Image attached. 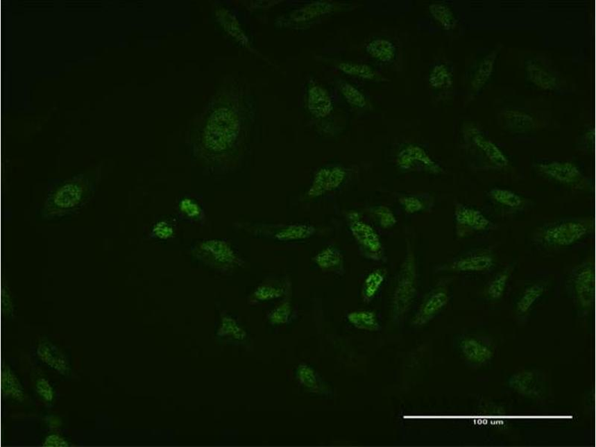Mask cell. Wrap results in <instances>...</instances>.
<instances>
[{
  "label": "cell",
  "mask_w": 596,
  "mask_h": 447,
  "mask_svg": "<svg viewBox=\"0 0 596 447\" xmlns=\"http://www.w3.org/2000/svg\"><path fill=\"white\" fill-rule=\"evenodd\" d=\"M535 170L543 178L568 188L584 189L589 185L587 178L572 162H541L535 165Z\"/></svg>",
  "instance_id": "5b68a950"
},
{
  "label": "cell",
  "mask_w": 596,
  "mask_h": 447,
  "mask_svg": "<svg viewBox=\"0 0 596 447\" xmlns=\"http://www.w3.org/2000/svg\"><path fill=\"white\" fill-rule=\"evenodd\" d=\"M511 388L527 397L537 398L543 391L539 375L534 371H523L515 373L509 380Z\"/></svg>",
  "instance_id": "9a60e30c"
},
{
  "label": "cell",
  "mask_w": 596,
  "mask_h": 447,
  "mask_svg": "<svg viewBox=\"0 0 596 447\" xmlns=\"http://www.w3.org/2000/svg\"><path fill=\"white\" fill-rule=\"evenodd\" d=\"M385 279L386 273L382 269H375L371 272L363 282L361 288L363 301L366 303L371 302L376 297Z\"/></svg>",
  "instance_id": "484cf974"
},
{
  "label": "cell",
  "mask_w": 596,
  "mask_h": 447,
  "mask_svg": "<svg viewBox=\"0 0 596 447\" xmlns=\"http://www.w3.org/2000/svg\"><path fill=\"white\" fill-rule=\"evenodd\" d=\"M397 164L402 170H420L438 175L443 169L422 147L410 144L404 147L398 153Z\"/></svg>",
  "instance_id": "30bf717a"
},
{
  "label": "cell",
  "mask_w": 596,
  "mask_h": 447,
  "mask_svg": "<svg viewBox=\"0 0 596 447\" xmlns=\"http://www.w3.org/2000/svg\"><path fill=\"white\" fill-rule=\"evenodd\" d=\"M339 89L341 94L350 106L358 108H364L367 106L366 98L355 86L346 83H341Z\"/></svg>",
  "instance_id": "d6a6232c"
},
{
  "label": "cell",
  "mask_w": 596,
  "mask_h": 447,
  "mask_svg": "<svg viewBox=\"0 0 596 447\" xmlns=\"http://www.w3.org/2000/svg\"><path fill=\"white\" fill-rule=\"evenodd\" d=\"M496 258L489 250L473 251L443 264L439 271L459 273H482L492 270Z\"/></svg>",
  "instance_id": "ba28073f"
},
{
  "label": "cell",
  "mask_w": 596,
  "mask_h": 447,
  "mask_svg": "<svg viewBox=\"0 0 596 447\" xmlns=\"http://www.w3.org/2000/svg\"><path fill=\"white\" fill-rule=\"evenodd\" d=\"M3 391L7 398L22 402L25 398L24 389L15 373L7 368L3 374Z\"/></svg>",
  "instance_id": "4316f807"
},
{
  "label": "cell",
  "mask_w": 596,
  "mask_h": 447,
  "mask_svg": "<svg viewBox=\"0 0 596 447\" xmlns=\"http://www.w3.org/2000/svg\"><path fill=\"white\" fill-rule=\"evenodd\" d=\"M348 219L352 235L357 242L362 255L373 261H385V251L375 228L361 220L357 212L350 213Z\"/></svg>",
  "instance_id": "8992f818"
},
{
  "label": "cell",
  "mask_w": 596,
  "mask_h": 447,
  "mask_svg": "<svg viewBox=\"0 0 596 447\" xmlns=\"http://www.w3.org/2000/svg\"><path fill=\"white\" fill-rule=\"evenodd\" d=\"M44 446H69V444L64 439L58 435H52L47 437L44 444Z\"/></svg>",
  "instance_id": "60d3db41"
},
{
  "label": "cell",
  "mask_w": 596,
  "mask_h": 447,
  "mask_svg": "<svg viewBox=\"0 0 596 447\" xmlns=\"http://www.w3.org/2000/svg\"><path fill=\"white\" fill-rule=\"evenodd\" d=\"M431 200L429 196L406 195L399 198L400 205L408 214L425 210L432 205Z\"/></svg>",
  "instance_id": "83f0119b"
},
{
  "label": "cell",
  "mask_w": 596,
  "mask_h": 447,
  "mask_svg": "<svg viewBox=\"0 0 596 447\" xmlns=\"http://www.w3.org/2000/svg\"><path fill=\"white\" fill-rule=\"evenodd\" d=\"M339 68L343 74L364 79L373 80L377 77L375 71L366 65L341 62L339 65Z\"/></svg>",
  "instance_id": "f1b7e54d"
},
{
  "label": "cell",
  "mask_w": 596,
  "mask_h": 447,
  "mask_svg": "<svg viewBox=\"0 0 596 447\" xmlns=\"http://www.w3.org/2000/svg\"><path fill=\"white\" fill-rule=\"evenodd\" d=\"M200 249L205 257L222 266H232L237 263L236 253L229 244L223 240L210 239L200 243Z\"/></svg>",
  "instance_id": "5bb4252c"
},
{
  "label": "cell",
  "mask_w": 596,
  "mask_h": 447,
  "mask_svg": "<svg viewBox=\"0 0 596 447\" xmlns=\"http://www.w3.org/2000/svg\"><path fill=\"white\" fill-rule=\"evenodd\" d=\"M454 222L456 235L459 239L468 238L494 228V223L480 210L461 203L454 205Z\"/></svg>",
  "instance_id": "52a82bcc"
},
{
  "label": "cell",
  "mask_w": 596,
  "mask_h": 447,
  "mask_svg": "<svg viewBox=\"0 0 596 447\" xmlns=\"http://www.w3.org/2000/svg\"><path fill=\"white\" fill-rule=\"evenodd\" d=\"M284 288L264 286L259 287L255 292V296L261 300L277 298L284 294Z\"/></svg>",
  "instance_id": "ab89813d"
},
{
  "label": "cell",
  "mask_w": 596,
  "mask_h": 447,
  "mask_svg": "<svg viewBox=\"0 0 596 447\" xmlns=\"http://www.w3.org/2000/svg\"><path fill=\"white\" fill-rule=\"evenodd\" d=\"M174 235V228L171 224L167 221H160L155 224L151 230L150 236L153 238L166 240Z\"/></svg>",
  "instance_id": "8d00e7d4"
},
{
  "label": "cell",
  "mask_w": 596,
  "mask_h": 447,
  "mask_svg": "<svg viewBox=\"0 0 596 447\" xmlns=\"http://www.w3.org/2000/svg\"><path fill=\"white\" fill-rule=\"evenodd\" d=\"M593 229L588 218H564L550 221L535 230L532 241L545 249H561L587 238Z\"/></svg>",
  "instance_id": "7a4b0ae2"
},
{
  "label": "cell",
  "mask_w": 596,
  "mask_h": 447,
  "mask_svg": "<svg viewBox=\"0 0 596 447\" xmlns=\"http://www.w3.org/2000/svg\"><path fill=\"white\" fill-rule=\"evenodd\" d=\"M450 301L448 288L441 285L432 289L423 301L412 324L416 327L425 325L447 306Z\"/></svg>",
  "instance_id": "7c38bea8"
},
{
  "label": "cell",
  "mask_w": 596,
  "mask_h": 447,
  "mask_svg": "<svg viewBox=\"0 0 596 447\" xmlns=\"http://www.w3.org/2000/svg\"><path fill=\"white\" fill-rule=\"evenodd\" d=\"M529 74L534 83L542 87L543 81V88L551 89L556 85V78L553 74L550 73V71L545 69L539 65H530L528 68Z\"/></svg>",
  "instance_id": "1f68e13d"
},
{
  "label": "cell",
  "mask_w": 596,
  "mask_h": 447,
  "mask_svg": "<svg viewBox=\"0 0 596 447\" xmlns=\"http://www.w3.org/2000/svg\"><path fill=\"white\" fill-rule=\"evenodd\" d=\"M308 106L312 115L318 118L329 116L333 110L332 98L328 91L318 85L309 89Z\"/></svg>",
  "instance_id": "ac0fdd59"
},
{
  "label": "cell",
  "mask_w": 596,
  "mask_h": 447,
  "mask_svg": "<svg viewBox=\"0 0 596 447\" xmlns=\"http://www.w3.org/2000/svg\"><path fill=\"white\" fill-rule=\"evenodd\" d=\"M459 348L464 360L475 365L486 364L494 355V350L491 345L476 337H467L462 339Z\"/></svg>",
  "instance_id": "4fadbf2b"
},
{
  "label": "cell",
  "mask_w": 596,
  "mask_h": 447,
  "mask_svg": "<svg viewBox=\"0 0 596 447\" xmlns=\"http://www.w3.org/2000/svg\"><path fill=\"white\" fill-rule=\"evenodd\" d=\"M371 212L377 219L380 226L384 229L391 228L397 224L396 217L393 214V211L386 206L373 207Z\"/></svg>",
  "instance_id": "e575fe53"
},
{
  "label": "cell",
  "mask_w": 596,
  "mask_h": 447,
  "mask_svg": "<svg viewBox=\"0 0 596 447\" xmlns=\"http://www.w3.org/2000/svg\"><path fill=\"white\" fill-rule=\"evenodd\" d=\"M495 58H496V55L488 56L484 60L477 71L476 78L473 81L475 87H479L486 83L492 72Z\"/></svg>",
  "instance_id": "d590c367"
},
{
  "label": "cell",
  "mask_w": 596,
  "mask_h": 447,
  "mask_svg": "<svg viewBox=\"0 0 596 447\" xmlns=\"http://www.w3.org/2000/svg\"><path fill=\"white\" fill-rule=\"evenodd\" d=\"M298 378L300 382L308 389L315 392H321L323 385L317 373L312 369L303 365L298 370Z\"/></svg>",
  "instance_id": "836d02e7"
},
{
  "label": "cell",
  "mask_w": 596,
  "mask_h": 447,
  "mask_svg": "<svg viewBox=\"0 0 596 447\" xmlns=\"http://www.w3.org/2000/svg\"><path fill=\"white\" fill-rule=\"evenodd\" d=\"M488 198L502 208L511 210H520L527 205V200L511 189L502 187H493L486 192Z\"/></svg>",
  "instance_id": "d6986e66"
},
{
  "label": "cell",
  "mask_w": 596,
  "mask_h": 447,
  "mask_svg": "<svg viewBox=\"0 0 596 447\" xmlns=\"http://www.w3.org/2000/svg\"><path fill=\"white\" fill-rule=\"evenodd\" d=\"M348 177V171L341 166L321 168L313 178L307 196L315 199L340 188Z\"/></svg>",
  "instance_id": "8fae6325"
},
{
  "label": "cell",
  "mask_w": 596,
  "mask_h": 447,
  "mask_svg": "<svg viewBox=\"0 0 596 447\" xmlns=\"http://www.w3.org/2000/svg\"><path fill=\"white\" fill-rule=\"evenodd\" d=\"M515 264L513 263L491 280L484 291V296L491 301L501 299L506 292L508 284L515 269Z\"/></svg>",
  "instance_id": "7402d4cb"
},
{
  "label": "cell",
  "mask_w": 596,
  "mask_h": 447,
  "mask_svg": "<svg viewBox=\"0 0 596 447\" xmlns=\"http://www.w3.org/2000/svg\"><path fill=\"white\" fill-rule=\"evenodd\" d=\"M96 189V182L84 176L53 182L48 189L43 217L55 219L74 214L94 197Z\"/></svg>",
  "instance_id": "6da1fadb"
},
{
  "label": "cell",
  "mask_w": 596,
  "mask_h": 447,
  "mask_svg": "<svg viewBox=\"0 0 596 447\" xmlns=\"http://www.w3.org/2000/svg\"><path fill=\"white\" fill-rule=\"evenodd\" d=\"M429 83L434 88L450 87L452 83L450 70L444 65L434 66L429 76Z\"/></svg>",
  "instance_id": "f546056e"
},
{
  "label": "cell",
  "mask_w": 596,
  "mask_h": 447,
  "mask_svg": "<svg viewBox=\"0 0 596 447\" xmlns=\"http://www.w3.org/2000/svg\"><path fill=\"white\" fill-rule=\"evenodd\" d=\"M238 120L234 112L220 108L210 117L205 130V145L214 151L227 149L237 138Z\"/></svg>",
  "instance_id": "277c9868"
},
{
  "label": "cell",
  "mask_w": 596,
  "mask_h": 447,
  "mask_svg": "<svg viewBox=\"0 0 596 447\" xmlns=\"http://www.w3.org/2000/svg\"><path fill=\"white\" fill-rule=\"evenodd\" d=\"M37 394L45 401L51 403L54 399V390L52 385L46 379H39L36 383Z\"/></svg>",
  "instance_id": "f35d334b"
},
{
  "label": "cell",
  "mask_w": 596,
  "mask_h": 447,
  "mask_svg": "<svg viewBox=\"0 0 596 447\" xmlns=\"http://www.w3.org/2000/svg\"><path fill=\"white\" fill-rule=\"evenodd\" d=\"M179 209L181 212L189 218H198L201 213V209L198 203L188 198L180 201Z\"/></svg>",
  "instance_id": "74e56055"
},
{
  "label": "cell",
  "mask_w": 596,
  "mask_h": 447,
  "mask_svg": "<svg viewBox=\"0 0 596 447\" xmlns=\"http://www.w3.org/2000/svg\"><path fill=\"white\" fill-rule=\"evenodd\" d=\"M430 12L434 19L446 29L452 28L456 25L457 20L454 18L451 9L443 4H433L430 6Z\"/></svg>",
  "instance_id": "4dcf8cb0"
},
{
  "label": "cell",
  "mask_w": 596,
  "mask_h": 447,
  "mask_svg": "<svg viewBox=\"0 0 596 447\" xmlns=\"http://www.w3.org/2000/svg\"><path fill=\"white\" fill-rule=\"evenodd\" d=\"M547 287V284L542 281L534 283L525 289L517 303V313L520 316L527 314L533 305L543 296Z\"/></svg>",
  "instance_id": "603a6c76"
},
{
  "label": "cell",
  "mask_w": 596,
  "mask_h": 447,
  "mask_svg": "<svg viewBox=\"0 0 596 447\" xmlns=\"http://www.w3.org/2000/svg\"><path fill=\"white\" fill-rule=\"evenodd\" d=\"M349 322L355 328L368 331L380 330V323L375 312L361 310L348 314Z\"/></svg>",
  "instance_id": "d4e9b609"
},
{
  "label": "cell",
  "mask_w": 596,
  "mask_h": 447,
  "mask_svg": "<svg viewBox=\"0 0 596 447\" xmlns=\"http://www.w3.org/2000/svg\"><path fill=\"white\" fill-rule=\"evenodd\" d=\"M575 300L582 308L593 306L595 294V272L593 264L585 262L575 268L570 276Z\"/></svg>",
  "instance_id": "9c48e42d"
},
{
  "label": "cell",
  "mask_w": 596,
  "mask_h": 447,
  "mask_svg": "<svg viewBox=\"0 0 596 447\" xmlns=\"http://www.w3.org/2000/svg\"><path fill=\"white\" fill-rule=\"evenodd\" d=\"M368 55L383 63L392 62L396 56V49L389 40L378 38L372 40L366 47Z\"/></svg>",
  "instance_id": "cb8c5ba5"
},
{
  "label": "cell",
  "mask_w": 596,
  "mask_h": 447,
  "mask_svg": "<svg viewBox=\"0 0 596 447\" xmlns=\"http://www.w3.org/2000/svg\"><path fill=\"white\" fill-rule=\"evenodd\" d=\"M418 277L416 259L411 248H408L392 299L393 312L397 319L404 317L415 301L418 294Z\"/></svg>",
  "instance_id": "3957f363"
},
{
  "label": "cell",
  "mask_w": 596,
  "mask_h": 447,
  "mask_svg": "<svg viewBox=\"0 0 596 447\" xmlns=\"http://www.w3.org/2000/svg\"><path fill=\"white\" fill-rule=\"evenodd\" d=\"M472 142L475 146L496 167L503 169L509 166V160L502 151L493 141L482 134H474Z\"/></svg>",
  "instance_id": "ffe728a7"
},
{
  "label": "cell",
  "mask_w": 596,
  "mask_h": 447,
  "mask_svg": "<svg viewBox=\"0 0 596 447\" xmlns=\"http://www.w3.org/2000/svg\"><path fill=\"white\" fill-rule=\"evenodd\" d=\"M273 233V237L282 242L306 239L316 235V228L309 224H291L281 226Z\"/></svg>",
  "instance_id": "44dd1931"
},
{
  "label": "cell",
  "mask_w": 596,
  "mask_h": 447,
  "mask_svg": "<svg viewBox=\"0 0 596 447\" xmlns=\"http://www.w3.org/2000/svg\"><path fill=\"white\" fill-rule=\"evenodd\" d=\"M318 267L324 271L338 274L345 273V258L342 252L334 246H328L313 258Z\"/></svg>",
  "instance_id": "e0dca14e"
},
{
  "label": "cell",
  "mask_w": 596,
  "mask_h": 447,
  "mask_svg": "<svg viewBox=\"0 0 596 447\" xmlns=\"http://www.w3.org/2000/svg\"><path fill=\"white\" fill-rule=\"evenodd\" d=\"M37 353L40 360L59 373L67 375L70 371L69 364L65 355L52 343L48 341L40 343Z\"/></svg>",
  "instance_id": "2e32d148"
}]
</instances>
